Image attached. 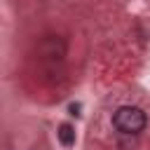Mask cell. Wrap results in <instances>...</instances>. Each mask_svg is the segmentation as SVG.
I'll return each mask as SVG.
<instances>
[{"label":"cell","mask_w":150,"mask_h":150,"mask_svg":"<svg viewBox=\"0 0 150 150\" xmlns=\"http://www.w3.org/2000/svg\"><path fill=\"white\" fill-rule=\"evenodd\" d=\"M145 112L141 110V108H136V105H122V108H117L115 110V115H112V127L117 129V131H122V134H141L143 129H145Z\"/></svg>","instance_id":"obj_1"},{"label":"cell","mask_w":150,"mask_h":150,"mask_svg":"<svg viewBox=\"0 0 150 150\" xmlns=\"http://www.w3.org/2000/svg\"><path fill=\"white\" fill-rule=\"evenodd\" d=\"M56 136H59L61 145H66V148H70V145L75 143V131H73V127H70V124H61V127H59V131H56Z\"/></svg>","instance_id":"obj_2"}]
</instances>
